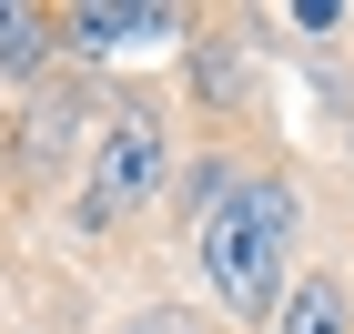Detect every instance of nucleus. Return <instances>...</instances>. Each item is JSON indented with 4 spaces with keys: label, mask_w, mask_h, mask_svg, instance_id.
I'll return each instance as SVG.
<instances>
[{
    "label": "nucleus",
    "mask_w": 354,
    "mask_h": 334,
    "mask_svg": "<svg viewBox=\"0 0 354 334\" xmlns=\"http://www.w3.org/2000/svg\"><path fill=\"white\" fill-rule=\"evenodd\" d=\"M294 183L273 172H233L223 203H203L192 223V263H203V294H213L233 324H273V304L294 294Z\"/></svg>",
    "instance_id": "1"
},
{
    "label": "nucleus",
    "mask_w": 354,
    "mask_h": 334,
    "mask_svg": "<svg viewBox=\"0 0 354 334\" xmlns=\"http://www.w3.org/2000/svg\"><path fill=\"white\" fill-rule=\"evenodd\" d=\"M162 172H172V132H162V111H152V102L102 111L91 163H82V223H122V213H142V203L162 193Z\"/></svg>",
    "instance_id": "2"
},
{
    "label": "nucleus",
    "mask_w": 354,
    "mask_h": 334,
    "mask_svg": "<svg viewBox=\"0 0 354 334\" xmlns=\"http://www.w3.org/2000/svg\"><path fill=\"white\" fill-rule=\"evenodd\" d=\"M172 30H183V10H162V0H91V10L61 21V41L111 61V51H142V41H172Z\"/></svg>",
    "instance_id": "3"
},
{
    "label": "nucleus",
    "mask_w": 354,
    "mask_h": 334,
    "mask_svg": "<svg viewBox=\"0 0 354 334\" xmlns=\"http://www.w3.org/2000/svg\"><path fill=\"white\" fill-rule=\"evenodd\" d=\"M273 334H354V304H344V284H334V274H294V294H283Z\"/></svg>",
    "instance_id": "4"
},
{
    "label": "nucleus",
    "mask_w": 354,
    "mask_h": 334,
    "mask_svg": "<svg viewBox=\"0 0 354 334\" xmlns=\"http://www.w3.org/2000/svg\"><path fill=\"white\" fill-rule=\"evenodd\" d=\"M41 51H51V21H41V10H21V0H0V61H10V71H30Z\"/></svg>",
    "instance_id": "5"
},
{
    "label": "nucleus",
    "mask_w": 354,
    "mask_h": 334,
    "mask_svg": "<svg viewBox=\"0 0 354 334\" xmlns=\"http://www.w3.org/2000/svg\"><path fill=\"white\" fill-rule=\"evenodd\" d=\"M122 334H213V324H192L183 304H152V314H132V324H122Z\"/></svg>",
    "instance_id": "6"
}]
</instances>
